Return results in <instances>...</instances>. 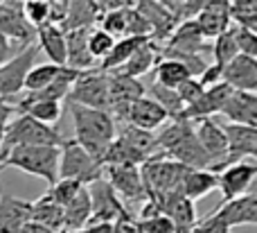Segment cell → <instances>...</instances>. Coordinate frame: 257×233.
Wrapping results in <instances>:
<instances>
[{"label": "cell", "mask_w": 257, "mask_h": 233, "mask_svg": "<svg viewBox=\"0 0 257 233\" xmlns=\"http://www.w3.org/2000/svg\"><path fill=\"white\" fill-rule=\"evenodd\" d=\"M68 111L72 116V127H75V140L97 161H102L106 147L115 138V118L108 111L99 109L81 107L77 102L68 100Z\"/></svg>", "instance_id": "6da1fadb"}, {"label": "cell", "mask_w": 257, "mask_h": 233, "mask_svg": "<svg viewBox=\"0 0 257 233\" xmlns=\"http://www.w3.org/2000/svg\"><path fill=\"white\" fill-rule=\"evenodd\" d=\"M158 147L165 157H172V161L183 163L190 170H205L210 168V157L201 147L199 138L194 134V122L185 118H174L169 125L156 136Z\"/></svg>", "instance_id": "7a4b0ae2"}, {"label": "cell", "mask_w": 257, "mask_h": 233, "mask_svg": "<svg viewBox=\"0 0 257 233\" xmlns=\"http://www.w3.org/2000/svg\"><path fill=\"white\" fill-rule=\"evenodd\" d=\"M7 168H16V170L39 177L48 186H52L57 181L59 147H52V145H14L7 152L0 154V172Z\"/></svg>", "instance_id": "3957f363"}, {"label": "cell", "mask_w": 257, "mask_h": 233, "mask_svg": "<svg viewBox=\"0 0 257 233\" xmlns=\"http://www.w3.org/2000/svg\"><path fill=\"white\" fill-rule=\"evenodd\" d=\"M63 136L52 125H43V122L34 120V118L18 113L12 122H7L3 131V140H0V154L7 152L14 145H52V147H61Z\"/></svg>", "instance_id": "277c9868"}, {"label": "cell", "mask_w": 257, "mask_h": 233, "mask_svg": "<svg viewBox=\"0 0 257 233\" xmlns=\"http://www.w3.org/2000/svg\"><path fill=\"white\" fill-rule=\"evenodd\" d=\"M104 172L102 161L90 157L75 138H66L59 147V168L57 179H75L79 184L88 186L90 181L99 179Z\"/></svg>", "instance_id": "5b68a950"}, {"label": "cell", "mask_w": 257, "mask_h": 233, "mask_svg": "<svg viewBox=\"0 0 257 233\" xmlns=\"http://www.w3.org/2000/svg\"><path fill=\"white\" fill-rule=\"evenodd\" d=\"M66 98L81 107L108 111V72L99 70V68L84 70L72 82Z\"/></svg>", "instance_id": "8992f818"}, {"label": "cell", "mask_w": 257, "mask_h": 233, "mask_svg": "<svg viewBox=\"0 0 257 233\" xmlns=\"http://www.w3.org/2000/svg\"><path fill=\"white\" fill-rule=\"evenodd\" d=\"M36 54H39V45L30 43L14 52L7 61L0 66V98H14L23 91L27 72L36 63Z\"/></svg>", "instance_id": "52a82bcc"}, {"label": "cell", "mask_w": 257, "mask_h": 233, "mask_svg": "<svg viewBox=\"0 0 257 233\" xmlns=\"http://www.w3.org/2000/svg\"><path fill=\"white\" fill-rule=\"evenodd\" d=\"M86 188H88L90 206H93V215H90L88 224L90 222H115V220H120V217L131 215L128 208L124 206V202L117 197L115 190L111 188V184H108L104 177L90 181Z\"/></svg>", "instance_id": "ba28073f"}, {"label": "cell", "mask_w": 257, "mask_h": 233, "mask_svg": "<svg viewBox=\"0 0 257 233\" xmlns=\"http://www.w3.org/2000/svg\"><path fill=\"white\" fill-rule=\"evenodd\" d=\"M102 177L124 202H147V190L140 177V166H104Z\"/></svg>", "instance_id": "9c48e42d"}, {"label": "cell", "mask_w": 257, "mask_h": 233, "mask_svg": "<svg viewBox=\"0 0 257 233\" xmlns=\"http://www.w3.org/2000/svg\"><path fill=\"white\" fill-rule=\"evenodd\" d=\"M0 32L18 50L32 43L36 30L27 23L21 0H0Z\"/></svg>", "instance_id": "30bf717a"}, {"label": "cell", "mask_w": 257, "mask_h": 233, "mask_svg": "<svg viewBox=\"0 0 257 233\" xmlns=\"http://www.w3.org/2000/svg\"><path fill=\"white\" fill-rule=\"evenodd\" d=\"M142 95H145V86L138 82V77L108 72V113L113 118L124 120L128 107Z\"/></svg>", "instance_id": "8fae6325"}, {"label": "cell", "mask_w": 257, "mask_h": 233, "mask_svg": "<svg viewBox=\"0 0 257 233\" xmlns=\"http://www.w3.org/2000/svg\"><path fill=\"white\" fill-rule=\"evenodd\" d=\"M255 177H257V166L255 163H248V161H237V163H230V166L221 168V170L217 172V188L221 190L223 202L248 193Z\"/></svg>", "instance_id": "7c38bea8"}, {"label": "cell", "mask_w": 257, "mask_h": 233, "mask_svg": "<svg viewBox=\"0 0 257 233\" xmlns=\"http://www.w3.org/2000/svg\"><path fill=\"white\" fill-rule=\"evenodd\" d=\"M136 9L142 14V18L149 23L151 41L158 45H163L165 41H167V36L172 34L176 23L181 21L174 9H169L167 5L158 3V0H136Z\"/></svg>", "instance_id": "4fadbf2b"}, {"label": "cell", "mask_w": 257, "mask_h": 233, "mask_svg": "<svg viewBox=\"0 0 257 233\" xmlns=\"http://www.w3.org/2000/svg\"><path fill=\"white\" fill-rule=\"evenodd\" d=\"M221 127H223V134H226L228 154L223 159V163L219 166V170L230 166V163L241 161L244 157H257V127L237 125V122H228V125H221Z\"/></svg>", "instance_id": "5bb4252c"}, {"label": "cell", "mask_w": 257, "mask_h": 233, "mask_svg": "<svg viewBox=\"0 0 257 233\" xmlns=\"http://www.w3.org/2000/svg\"><path fill=\"white\" fill-rule=\"evenodd\" d=\"M194 134H196V138H199L201 147H203L205 154L210 157L208 170L217 172L228 154V143H226L223 127L219 125L214 118H201V120L194 122Z\"/></svg>", "instance_id": "9a60e30c"}, {"label": "cell", "mask_w": 257, "mask_h": 233, "mask_svg": "<svg viewBox=\"0 0 257 233\" xmlns=\"http://www.w3.org/2000/svg\"><path fill=\"white\" fill-rule=\"evenodd\" d=\"M230 93H232V89L226 84V82H217V84L208 86L196 102L187 104L178 118H185V120H190V122H196V120H201V118L217 116V113H221L223 104H226V100Z\"/></svg>", "instance_id": "2e32d148"}, {"label": "cell", "mask_w": 257, "mask_h": 233, "mask_svg": "<svg viewBox=\"0 0 257 233\" xmlns=\"http://www.w3.org/2000/svg\"><path fill=\"white\" fill-rule=\"evenodd\" d=\"M212 215H217L228 229H232V226H253L257 224V195L248 190V193L239 195L235 199H228Z\"/></svg>", "instance_id": "e0dca14e"}, {"label": "cell", "mask_w": 257, "mask_h": 233, "mask_svg": "<svg viewBox=\"0 0 257 233\" xmlns=\"http://www.w3.org/2000/svg\"><path fill=\"white\" fill-rule=\"evenodd\" d=\"M205 36L199 30L194 18H185V21H178L176 27L172 30V34L167 36L160 48L169 50V52H185V54H201L205 50Z\"/></svg>", "instance_id": "ac0fdd59"}, {"label": "cell", "mask_w": 257, "mask_h": 233, "mask_svg": "<svg viewBox=\"0 0 257 233\" xmlns=\"http://www.w3.org/2000/svg\"><path fill=\"white\" fill-rule=\"evenodd\" d=\"M221 82H226L232 91H257V57L237 54L223 66Z\"/></svg>", "instance_id": "d6986e66"}, {"label": "cell", "mask_w": 257, "mask_h": 233, "mask_svg": "<svg viewBox=\"0 0 257 233\" xmlns=\"http://www.w3.org/2000/svg\"><path fill=\"white\" fill-rule=\"evenodd\" d=\"M124 120L128 122V125L138 127V129L154 131V129H158V127H163L165 122L169 120V116H167V111H165V109L160 107L154 98L142 95V98H138L136 102L128 107Z\"/></svg>", "instance_id": "ffe728a7"}, {"label": "cell", "mask_w": 257, "mask_h": 233, "mask_svg": "<svg viewBox=\"0 0 257 233\" xmlns=\"http://www.w3.org/2000/svg\"><path fill=\"white\" fill-rule=\"evenodd\" d=\"M199 30L203 32L205 39H214L221 32H226L232 25V16H230V3L226 0H212L208 3L199 14L194 16Z\"/></svg>", "instance_id": "44dd1931"}, {"label": "cell", "mask_w": 257, "mask_h": 233, "mask_svg": "<svg viewBox=\"0 0 257 233\" xmlns=\"http://www.w3.org/2000/svg\"><path fill=\"white\" fill-rule=\"evenodd\" d=\"M30 220V202L7 193L0 186V233H18Z\"/></svg>", "instance_id": "7402d4cb"}, {"label": "cell", "mask_w": 257, "mask_h": 233, "mask_svg": "<svg viewBox=\"0 0 257 233\" xmlns=\"http://www.w3.org/2000/svg\"><path fill=\"white\" fill-rule=\"evenodd\" d=\"M221 113L237 125L257 127V95L250 91H232L223 104Z\"/></svg>", "instance_id": "603a6c76"}, {"label": "cell", "mask_w": 257, "mask_h": 233, "mask_svg": "<svg viewBox=\"0 0 257 233\" xmlns=\"http://www.w3.org/2000/svg\"><path fill=\"white\" fill-rule=\"evenodd\" d=\"M88 30L90 27H70L66 32V66L77 70H90L95 66V59L88 52Z\"/></svg>", "instance_id": "cb8c5ba5"}, {"label": "cell", "mask_w": 257, "mask_h": 233, "mask_svg": "<svg viewBox=\"0 0 257 233\" xmlns=\"http://www.w3.org/2000/svg\"><path fill=\"white\" fill-rule=\"evenodd\" d=\"M158 61H160V45L154 43L151 39H147L145 43L138 45L131 57L113 72H122V75H128V77H140V75H145V72H149Z\"/></svg>", "instance_id": "d4e9b609"}, {"label": "cell", "mask_w": 257, "mask_h": 233, "mask_svg": "<svg viewBox=\"0 0 257 233\" xmlns=\"http://www.w3.org/2000/svg\"><path fill=\"white\" fill-rule=\"evenodd\" d=\"M36 36H39V50H43L50 63L66 66V32L57 23H45L36 27Z\"/></svg>", "instance_id": "484cf974"}, {"label": "cell", "mask_w": 257, "mask_h": 233, "mask_svg": "<svg viewBox=\"0 0 257 233\" xmlns=\"http://www.w3.org/2000/svg\"><path fill=\"white\" fill-rule=\"evenodd\" d=\"M90 215H93L90 195H88V188L84 186V188L63 206V233L77 231V229H81V226H86Z\"/></svg>", "instance_id": "4316f807"}, {"label": "cell", "mask_w": 257, "mask_h": 233, "mask_svg": "<svg viewBox=\"0 0 257 233\" xmlns=\"http://www.w3.org/2000/svg\"><path fill=\"white\" fill-rule=\"evenodd\" d=\"M30 220L63 233V206H59V204L45 193V195H41L39 199L30 202Z\"/></svg>", "instance_id": "83f0119b"}, {"label": "cell", "mask_w": 257, "mask_h": 233, "mask_svg": "<svg viewBox=\"0 0 257 233\" xmlns=\"http://www.w3.org/2000/svg\"><path fill=\"white\" fill-rule=\"evenodd\" d=\"M212 190H217V172L208 170V168L205 170H187L183 186H181L183 197L194 202V199L210 195Z\"/></svg>", "instance_id": "f1b7e54d"}, {"label": "cell", "mask_w": 257, "mask_h": 233, "mask_svg": "<svg viewBox=\"0 0 257 233\" xmlns=\"http://www.w3.org/2000/svg\"><path fill=\"white\" fill-rule=\"evenodd\" d=\"M145 41H147L145 36H120V39H115L111 52L99 61V70H104V72L117 70V68H120L122 63L133 54V50H136L138 45H142Z\"/></svg>", "instance_id": "f546056e"}, {"label": "cell", "mask_w": 257, "mask_h": 233, "mask_svg": "<svg viewBox=\"0 0 257 233\" xmlns=\"http://www.w3.org/2000/svg\"><path fill=\"white\" fill-rule=\"evenodd\" d=\"M117 138H122L124 143H128L133 149H136L140 157L145 159H151L154 154H160V147H158V140L151 131H145V129H138L133 125H126L120 129V134H115Z\"/></svg>", "instance_id": "4dcf8cb0"}, {"label": "cell", "mask_w": 257, "mask_h": 233, "mask_svg": "<svg viewBox=\"0 0 257 233\" xmlns=\"http://www.w3.org/2000/svg\"><path fill=\"white\" fill-rule=\"evenodd\" d=\"M14 107H16V113H25L43 125H54L61 118V100H34V102H23Z\"/></svg>", "instance_id": "1f68e13d"}, {"label": "cell", "mask_w": 257, "mask_h": 233, "mask_svg": "<svg viewBox=\"0 0 257 233\" xmlns=\"http://www.w3.org/2000/svg\"><path fill=\"white\" fill-rule=\"evenodd\" d=\"M154 75H156V84L165 86V89H176L181 82L192 77L190 70L185 68V63L176 61V59H169V57H160Z\"/></svg>", "instance_id": "d6a6232c"}, {"label": "cell", "mask_w": 257, "mask_h": 233, "mask_svg": "<svg viewBox=\"0 0 257 233\" xmlns=\"http://www.w3.org/2000/svg\"><path fill=\"white\" fill-rule=\"evenodd\" d=\"M59 70H61V66H57V63H34V66H32V70L27 72L23 89H25V91L43 89V86L52 84V82L57 80Z\"/></svg>", "instance_id": "836d02e7"}, {"label": "cell", "mask_w": 257, "mask_h": 233, "mask_svg": "<svg viewBox=\"0 0 257 233\" xmlns=\"http://www.w3.org/2000/svg\"><path fill=\"white\" fill-rule=\"evenodd\" d=\"M149 98H154L156 102L160 104V107L167 111V116H169V120H174V118H178L183 113V109H185V104L181 102V98H178V93H176V89H165V86H160V84H151V89H149Z\"/></svg>", "instance_id": "e575fe53"}, {"label": "cell", "mask_w": 257, "mask_h": 233, "mask_svg": "<svg viewBox=\"0 0 257 233\" xmlns=\"http://www.w3.org/2000/svg\"><path fill=\"white\" fill-rule=\"evenodd\" d=\"M23 14H25L27 23L36 30L45 23H52V3H48V0H25Z\"/></svg>", "instance_id": "d590c367"}, {"label": "cell", "mask_w": 257, "mask_h": 233, "mask_svg": "<svg viewBox=\"0 0 257 233\" xmlns=\"http://www.w3.org/2000/svg\"><path fill=\"white\" fill-rule=\"evenodd\" d=\"M212 54H214V61L221 63V66H226L230 59H235L237 54H239V50H237L235 36H232L230 27H228L226 32H221L219 36H214V39H212Z\"/></svg>", "instance_id": "8d00e7d4"}, {"label": "cell", "mask_w": 257, "mask_h": 233, "mask_svg": "<svg viewBox=\"0 0 257 233\" xmlns=\"http://www.w3.org/2000/svg\"><path fill=\"white\" fill-rule=\"evenodd\" d=\"M86 43H88V52L90 57L95 59V61H102L104 57H106L108 52H111L113 43H115V39H113L108 32L99 30V27H95V30H88V39H86Z\"/></svg>", "instance_id": "74e56055"}, {"label": "cell", "mask_w": 257, "mask_h": 233, "mask_svg": "<svg viewBox=\"0 0 257 233\" xmlns=\"http://www.w3.org/2000/svg\"><path fill=\"white\" fill-rule=\"evenodd\" d=\"M81 188H84V184H79V181H75V179H57L48 188V195L59 204V206H66Z\"/></svg>", "instance_id": "f35d334b"}, {"label": "cell", "mask_w": 257, "mask_h": 233, "mask_svg": "<svg viewBox=\"0 0 257 233\" xmlns=\"http://www.w3.org/2000/svg\"><path fill=\"white\" fill-rule=\"evenodd\" d=\"M124 21H126V30L124 36H145V39H151V27L149 23L142 18V14L138 12L136 7H124Z\"/></svg>", "instance_id": "ab89813d"}, {"label": "cell", "mask_w": 257, "mask_h": 233, "mask_svg": "<svg viewBox=\"0 0 257 233\" xmlns=\"http://www.w3.org/2000/svg\"><path fill=\"white\" fill-rule=\"evenodd\" d=\"M99 30L108 32V34H111L113 39H120V36H124V30H126L124 7L108 9V12L102 16V27H99Z\"/></svg>", "instance_id": "60d3db41"}, {"label": "cell", "mask_w": 257, "mask_h": 233, "mask_svg": "<svg viewBox=\"0 0 257 233\" xmlns=\"http://www.w3.org/2000/svg\"><path fill=\"white\" fill-rule=\"evenodd\" d=\"M230 32H232V36H235L239 54L257 57V34L253 30H246V27H239V25H230Z\"/></svg>", "instance_id": "b9f144b4"}, {"label": "cell", "mask_w": 257, "mask_h": 233, "mask_svg": "<svg viewBox=\"0 0 257 233\" xmlns=\"http://www.w3.org/2000/svg\"><path fill=\"white\" fill-rule=\"evenodd\" d=\"M138 226H140L142 233H176L172 220H169L167 215H163V213H156V215H149V217H140Z\"/></svg>", "instance_id": "7bdbcfd3"}, {"label": "cell", "mask_w": 257, "mask_h": 233, "mask_svg": "<svg viewBox=\"0 0 257 233\" xmlns=\"http://www.w3.org/2000/svg\"><path fill=\"white\" fill-rule=\"evenodd\" d=\"M203 86H201V82L196 80V77H187L185 82H181V84L176 86V93H178V98H181V102L185 104H192V102H196V100L201 98V93H203Z\"/></svg>", "instance_id": "ee69618b"}, {"label": "cell", "mask_w": 257, "mask_h": 233, "mask_svg": "<svg viewBox=\"0 0 257 233\" xmlns=\"http://www.w3.org/2000/svg\"><path fill=\"white\" fill-rule=\"evenodd\" d=\"M190 233H230V229H228L217 215L210 213V215L203 217V220H196V224L192 226Z\"/></svg>", "instance_id": "f6af8a7d"}, {"label": "cell", "mask_w": 257, "mask_h": 233, "mask_svg": "<svg viewBox=\"0 0 257 233\" xmlns=\"http://www.w3.org/2000/svg\"><path fill=\"white\" fill-rule=\"evenodd\" d=\"M221 72H223V66L221 63H208V66L203 68V72H201L196 80L201 82V86L203 89H208V86H212V84H217V82H221Z\"/></svg>", "instance_id": "bcb514c9"}, {"label": "cell", "mask_w": 257, "mask_h": 233, "mask_svg": "<svg viewBox=\"0 0 257 233\" xmlns=\"http://www.w3.org/2000/svg\"><path fill=\"white\" fill-rule=\"evenodd\" d=\"M208 3H212V0H181V9H178V16H190V18H194L196 14H199Z\"/></svg>", "instance_id": "7dc6e473"}, {"label": "cell", "mask_w": 257, "mask_h": 233, "mask_svg": "<svg viewBox=\"0 0 257 233\" xmlns=\"http://www.w3.org/2000/svg\"><path fill=\"white\" fill-rule=\"evenodd\" d=\"M68 233H113V222H90V224L81 226V229Z\"/></svg>", "instance_id": "c3c4849f"}, {"label": "cell", "mask_w": 257, "mask_h": 233, "mask_svg": "<svg viewBox=\"0 0 257 233\" xmlns=\"http://www.w3.org/2000/svg\"><path fill=\"white\" fill-rule=\"evenodd\" d=\"M18 233H61V231H54V229H50V226L39 224V222H32V220H27L25 224L21 226V231H18Z\"/></svg>", "instance_id": "681fc988"}, {"label": "cell", "mask_w": 257, "mask_h": 233, "mask_svg": "<svg viewBox=\"0 0 257 233\" xmlns=\"http://www.w3.org/2000/svg\"><path fill=\"white\" fill-rule=\"evenodd\" d=\"M12 54H14V43L3 34V32H0V66H3Z\"/></svg>", "instance_id": "f907efd6"}, {"label": "cell", "mask_w": 257, "mask_h": 233, "mask_svg": "<svg viewBox=\"0 0 257 233\" xmlns=\"http://www.w3.org/2000/svg\"><path fill=\"white\" fill-rule=\"evenodd\" d=\"M158 3H163V5H167L169 9H174V12L178 14V9H181V0H158ZM181 18V16H178Z\"/></svg>", "instance_id": "816d5d0a"}, {"label": "cell", "mask_w": 257, "mask_h": 233, "mask_svg": "<svg viewBox=\"0 0 257 233\" xmlns=\"http://www.w3.org/2000/svg\"><path fill=\"white\" fill-rule=\"evenodd\" d=\"M133 3H136V0H113V7L111 9H115V7H131Z\"/></svg>", "instance_id": "f5cc1de1"}, {"label": "cell", "mask_w": 257, "mask_h": 233, "mask_svg": "<svg viewBox=\"0 0 257 233\" xmlns=\"http://www.w3.org/2000/svg\"><path fill=\"white\" fill-rule=\"evenodd\" d=\"M0 140H3V131H0Z\"/></svg>", "instance_id": "db71d44e"}, {"label": "cell", "mask_w": 257, "mask_h": 233, "mask_svg": "<svg viewBox=\"0 0 257 233\" xmlns=\"http://www.w3.org/2000/svg\"><path fill=\"white\" fill-rule=\"evenodd\" d=\"M48 3H54V0H48Z\"/></svg>", "instance_id": "11a10c76"}, {"label": "cell", "mask_w": 257, "mask_h": 233, "mask_svg": "<svg viewBox=\"0 0 257 233\" xmlns=\"http://www.w3.org/2000/svg\"><path fill=\"white\" fill-rule=\"evenodd\" d=\"M226 3H230V0H226Z\"/></svg>", "instance_id": "9f6ffc18"}]
</instances>
